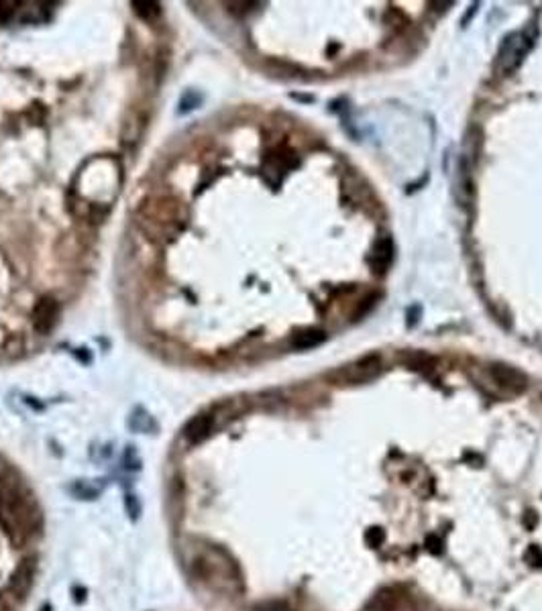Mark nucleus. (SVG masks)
<instances>
[{
  "label": "nucleus",
  "mask_w": 542,
  "mask_h": 611,
  "mask_svg": "<svg viewBox=\"0 0 542 611\" xmlns=\"http://www.w3.org/2000/svg\"><path fill=\"white\" fill-rule=\"evenodd\" d=\"M57 318H59V304L53 298H43L33 310V328L39 334H47L55 326Z\"/></svg>",
  "instance_id": "obj_5"
},
{
  "label": "nucleus",
  "mask_w": 542,
  "mask_h": 611,
  "mask_svg": "<svg viewBox=\"0 0 542 611\" xmlns=\"http://www.w3.org/2000/svg\"><path fill=\"white\" fill-rule=\"evenodd\" d=\"M492 375L497 381L499 388L508 390L512 393H522L526 388H528V377L514 369V367H508V365H494L492 367Z\"/></svg>",
  "instance_id": "obj_6"
},
{
  "label": "nucleus",
  "mask_w": 542,
  "mask_h": 611,
  "mask_svg": "<svg viewBox=\"0 0 542 611\" xmlns=\"http://www.w3.org/2000/svg\"><path fill=\"white\" fill-rule=\"evenodd\" d=\"M131 6L143 21H155L161 14L159 2H131Z\"/></svg>",
  "instance_id": "obj_9"
},
{
  "label": "nucleus",
  "mask_w": 542,
  "mask_h": 611,
  "mask_svg": "<svg viewBox=\"0 0 542 611\" xmlns=\"http://www.w3.org/2000/svg\"><path fill=\"white\" fill-rule=\"evenodd\" d=\"M404 603V593L400 587H383L379 589L361 611H398Z\"/></svg>",
  "instance_id": "obj_4"
},
{
  "label": "nucleus",
  "mask_w": 542,
  "mask_h": 611,
  "mask_svg": "<svg viewBox=\"0 0 542 611\" xmlns=\"http://www.w3.org/2000/svg\"><path fill=\"white\" fill-rule=\"evenodd\" d=\"M137 222L141 224L143 232L149 239L165 243L180 234L185 226V210L180 200L163 196V198H149L141 204L137 212Z\"/></svg>",
  "instance_id": "obj_1"
},
{
  "label": "nucleus",
  "mask_w": 542,
  "mask_h": 611,
  "mask_svg": "<svg viewBox=\"0 0 542 611\" xmlns=\"http://www.w3.org/2000/svg\"><path fill=\"white\" fill-rule=\"evenodd\" d=\"M200 104H202V94L194 92V90H188L180 100V114H185V112L198 108Z\"/></svg>",
  "instance_id": "obj_10"
},
{
  "label": "nucleus",
  "mask_w": 542,
  "mask_h": 611,
  "mask_svg": "<svg viewBox=\"0 0 542 611\" xmlns=\"http://www.w3.org/2000/svg\"><path fill=\"white\" fill-rule=\"evenodd\" d=\"M426 548H428L430 552H441V540H439L436 536H430V538L426 540Z\"/></svg>",
  "instance_id": "obj_14"
},
{
  "label": "nucleus",
  "mask_w": 542,
  "mask_h": 611,
  "mask_svg": "<svg viewBox=\"0 0 542 611\" xmlns=\"http://www.w3.org/2000/svg\"><path fill=\"white\" fill-rule=\"evenodd\" d=\"M257 611H292V608L288 603H281V601H270V603L259 605Z\"/></svg>",
  "instance_id": "obj_13"
},
{
  "label": "nucleus",
  "mask_w": 542,
  "mask_h": 611,
  "mask_svg": "<svg viewBox=\"0 0 542 611\" xmlns=\"http://www.w3.org/2000/svg\"><path fill=\"white\" fill-rule=\"evenodd\" d=\"M526 561H528L532 567H542V550L536 546V544H532V546L526 550Z\"/></svg>",
  "instance_id": "obj_11"
},
{
  "label": "nucleus",
  "mask_w": 542,
  "mask_h": 611,
  "mask_svg": "<svg viewBox=\"0 0 542 611\" xmlns=\"http://www.w3.org/2000/svg\"><path fill=\"white\" fill-rule=\"evenodd\" d=\"M210 428H212V418L210 416H200V418L190 422V426L185 428V437L190 438L192 442H200V440L208 437Z\"/></svg>",
  "instance_id": "obj_8"
},
{
  "label": "nucleus",
  "mask_w": 542,
  "mask_h": 611,
  "mask_svg": "<svg viewBox=\"0 0 542 611\" xmlns=\"http://www.w3.org/2000/svg\"><path fill=\"white\" fill-rule=\"evenodd\" d=\"M381 371V359L371 354V357H365L361 361L349 365L347 369L341 371V377H343V383H365V381H371L379 375Z\"/></svg>",
  "instance_id": "obj_3"
},
{
  "label": "nucleus",
  "mask_w": 542,
  "mask_h": 611,
  "mask_svg": "<svg viewBox=\"0 0 542 611\" xmlns=\"http://www.w3.org/2000/svg\"><path fill=\"white\" fill-rule=\"evenodd\" d=\"M367 542H369V546H373V548H377L381 542H383V530L381 528H371L369 532H367Z\"/></svg>",
  "instance_id": "obj_12"
},
{
  "label": "nucleus",
  "mask_w": 542,
  "mask_h": 611,
  "mask_svg": "<svg viewBox=\"0 0 542 611\" xmlns=\"http://www.w3.org/2000/svg\"><path fill=\"white\" fill-rule=\"evenodd\" d=\"M326 341V334L318 328H306V330H300L294 334L292 339V345L296 349H314L318 345H322Z\"/></svg>",
  "instance_id": "obj_7"
},
{
  "label": "nucleus",
  "mask_w": 542,
  "mask_h": 611,
  "mask_svg": "<svg viewBox=\"0 0 542 611\" xmlns=\"http://www.w3.org/2000/svg\"><path fill=\"white\" fill-rule=\"evenodd\" d=\"M530 47H532V37L528 33H512L510 37H505V41L499 49V55H497L499 74L501 76L514 74L522 66Z\"/></svg>",
  "instance_id": "obj_2"
}]
</instances>
